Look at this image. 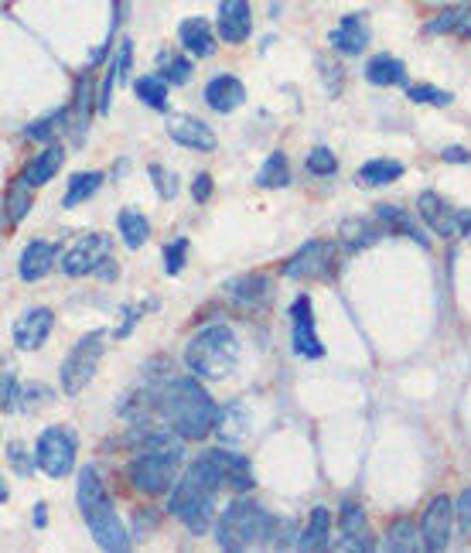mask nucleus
<instances>
[{
  "instance_id": "f257e3e1",
  "label": "nucleus",
  "mask_w": 471,
  "mask_h": 553,
  "mask_svg": "<svg viewBox=\"0 0 471 553\" xmlns=\"http://www.w3.org/2000/svg\"><path fill=\"white\" fill-rule=\"evenodd\" d=\"M161 420L185 441H202L216 427V403L198 376H168L157 383Z\"/></svg>"
},
{
  "instance_id": "f03ea898",
  "label": "nucleus",
  "mask_w": 471,
  "mask_h": 553,
  "mask_svg": "<svg viewBox=\"0 0 471 553\" xmlns=\"http://www.w3.org/2000/svg\"><path fill=\"white\" fill-rule=\"evenodd\" d=\"M76 502H79V513H82V523L89 526L93 533L96 547L99 550H110V553H120L130 547V533L123 526V519L113 506L110 492H106L103 478L93 465L79 468V482H76Z\"/></svg>"
},
{
  "instance_id": "7ed1b4c3",
  "label": "nucleus",
  "mask_w": 471,
  "mask_h": 553,
  "mask_svg": "<svg viewBox=\"0 0 471 553\" xmlns=\"http://www.w3.org/2000/svg\"><path fill=\"white\" fill-rule=\"evenodd\" d=\"M188 373L202 383H219L239 366V338L229 325H209L195 332L185 345Z\"/></svg>"
},
{
  "instance_id": "20e7f679",
  "label": "nucleus",
  "mask_w": 471,
  "mask_h": 553,
  "mask_svg": "<svg viewBox=\"0 0 471 553\" xmlns=\"http://www.w3.org/2000/svg\"><path fill=\"white\" fill-rule=\"evenodd\" d=\"M277 523L253 499H236L229 502L226 509L216 519V543L222 550H250V547H263V543H274Z\"/></svg>"
},
{
  "instance_id": "39448f33",
  "label": "nucleus",
  "mask_w": 471,
  "mask_h": 553,
  "mask_svg": "<svg viewBox=\"0 0 471 553\" xmlns=\"http://www.w3.org/2000/svg\"><path fill=\"white\" fill-rule=\"evenodd\" d=\"M216 495H219L216 489H209L192 472H185L168 492V513L181 519L192 536H202L216 523Z\"/></svg>"
},
{
  "instance_id": "423d86ee",
  "label": "nucleus",
  "mask_w": 471,
  "mask_h": 553,
  "mask_svg": "<svg viewBox=\"0 0 471 553\" xmlns=\"http://www.w3.org/2000/svg\"><path fill=\"white\" fill-rule=\"evenodd\" d=\"M103 342H106V332H103V328H96V332L82 335L79 342L72 345V352L65 356L62 373H59L65 396H79L89 386V379L96 376L99 359H103V352H106Z\"/></svg>"
},
{
  "instance_id": "0eeeda50",
  "label": "nucleus",
  "mask_w": 471,
  "mask_h": 553,
  "mask_svg": "<svg viewBox=\"0 0 471 553\" xmlns=\"http://www.w3.org/2000/svg\"><path fill=\"white\" fill-rule=\"evenodd\" d=\"M35 458L38 468L48 478H65L76 472V458H79V437L72 427L65 424H52L45 427L35 444Z\"/></svg>"
},
{
  "instance_id": "6e6552de",
  "label": "nucleus",
  "mask_w": 471,
  "mask_h": 553,
  "mask_svg": "<svg viewBox=\"0 0 471 553\" xmlns=\"http://www.w3.org/2000/svg\"><path fill=\"white\" fill-rule=\"evenodd\" d=\"M335 270V246L325 243V239H311L301 250L294 253L291 260L284 263V277L287 280H325L332 277Z\"/></svg>"
},
{
  "instance_id": "1a4fd4ad",
  "label": "nucleus",
  "mask_w": 471,
  "mask_h": 553,
  "mask_svg": "<svg viewBox=\"0 0 471 553\" xmlns=\"http://www.w3.org/2000/svg\"><path fill=\"white\" fill-rule=\"evenodd\" d=\"M454 499L451 495H434L427 502L424 516H420V533H424V550L441 553L451 547V530H454Z\"/></svg>"
},
{
  "instance_id": "9d476101",
  "label": "nucleus",
  "mask_w": 471,
  "mask_h": 553,
  "mask_svg": "<svg viewBox=\"0 0 471 553\" xmlns=\"http://www.w3.org/2000/svg\"><path fill=\"white\" fill-rule=\"evenodd\" d=\"M103 257H110V236L89 233V236H79L76 243L62 253L59 267L65 270V277H86V274H96Z\"/></svg>"
},
{
  "instance_id": "9b49d317",
  "label": "nucleus",
  "mask_w": 471,
  "mask_h": 553,
  "mask_svg": "<svg viewBox=\"0 0 471 553\" xmlns=\"http://www.w3.org/2000/svg\"><path fill=\"white\" fill-rule=\"evenodd\" d=\"M291 345L301 359H321L325 356V345H321L318 332H314V308L311 297L301 294L291 304Z\"/></svg>"
},
{
  "instance_id": "f8f14e48",
  "label": "nucleus",
  "mask_w": 471,
  "mask_h": 553,
  "mask_svg": "<svg viewBox=\"0 0 471 553\" xmlns=\"http://www.w3.org/2000/svg\"><path fill=\"white\" fill-rule=\"evenodd\" d=\"M338 547L342 550H376V540H373V530H369V519H366V509L359 502H342L338 506Z\"/></svg>"
},
{
  "instance_id": "ddd939ff",
  "label": "nucleus",
  "mask_w": 471,
  "mask_h": 553,
  "mask_svg": "<svg viewBox=\"0 0 471 553\" xmlns=\"http://www.w3.org/2000/svg\"><path fill=\"white\" fill-rule=\"evenodd\" d=\"M55 328V315L52 308H24L18 318H14V328H11V338L21 352H35L41 345L48 342Z\"/></svg>"
},
{
  "instance_id": "4468645a",
  "label": "nucleus",
  "mask_w": 471,
  "mask_h": 553,
  "mask_svg": "<svg viewBox=\"0 0 471 553\" xmlns=\"http://www.w3.org/2000/svg\"><path fill=\"white\" fill-rule=\"evenodd\" d=\"M417 216L427 222V229H431L434 236H444V239H458L461 236L458 212H454L437 192L417 195Z\"/></svg>"
},
{
  "instance_id": "2eb2a0df",
  "label": "nucleus",
  "mask_w": 471,
  "mask_h": 553,
  "mask_svg": "<svg viewBox=\"0 0 471 553\" xmlns=\"http://www.w3.org/2000/svg\"><path fill=\"white\" fill-rule=\"evenodd\" d=\"M219 38L226 45H243L253 35V11L250 0H219V18H216Z\"/></svg>"
},
{
  "instance_id": "dca6fc26",
  "label": "nucleus",
  "mask_w": 471,
  "mask_h": 553,
  "mask_svg": "<svg viewBox=\"0 0 471 553\" xmlns=\"http://www.w3.org/2000/svg\"><path fill=\"white\" fill-rule=\"evenodd\" d=\"M59 257H62V246L59 243H48V239H31V243L21 250V257H18L21 280L38 284L41 277L52 274V267L59 263Z\"/></svg>"
},
{
  "instance_id": "f3484780",
  "label": "nucleus",
  "mask_w": 471,
  "mask_h": 553,
  "mask_svg": "<svg viewBox=\"0 0 471 553\" xmlns=\"http://www.w3.org/2000/svg\"><path fill=\"white\" fill-rule=\"evenodd\" d=\"M168 137L175 144L188 147V151H216V134H212L209 123H202L198 117H188V113H175L168 120Z\"/></svg>"
},
{
  "instance_id": "a211bd4d",
  "label": "nucleus",
  "mask_w": 471,
  "mask_h": 553,
  "mask_svg": "<svg viewBox=\"0 0 471 553\" xmlns=\"http://www.w3.org/2000/svg\"><path fill=\"white\" fill-rule=\"evenodd\" d=\"M270 280L267 277H260V274H246V277H236V280H229L226 284V297L236 304V308H243V311H263L270 304Z\"/></svg>"
},
{
  "instance_id": "6ab92c4d",
  "label": "nucleus",
  "mask_w": 471,
  "mask_h": 553,
  "mask_svg": "<svg viewBox=\"0 0 471 553\" xmlns=\"http://www.w3.org/2000/svg\"><path fill=\"white\" fill-rule=\"evenodd\" d=\"M328 45L335 48L338 55H362L369 45V24L362 21V14H345L342 21L332 28V35H328Z\"/></svg>"
},
{
  "instance_id": "aec40b11",
  "label": "nucleus",
  "mask_w": 471,
  "mask_h": 553,
  "mask_svg": "<svg viewBox=\"0 0 471 553\" xmlns=\"http://www.w3.org/2000/svg\"><path fill=\"white\" fill-rule=\"evenodd\" d=\"M246 103V86L236 76H216L205 86V106L216 113H236Z\"/></svg>"
},
{
  "instance_id": "412c9836",
  "label": "nucleus",
  "mask_w": 471,
  "mask_h": 553,
  "mask_svg": "<svg viewBox=\"0 0 471 553\" xmlns=\"http://www.w3.org/2000/svg\"><path fill=\"white\" fill-rule=\"evenodd\" d=\"M62 161H65V147H62V144H48L45 151H38L35 158L24 164V171H21L18 178H21L28 188H41V185H48V181L59 175Z\"/></svg>"
},
{
  "instance_id": "4be33fe9",
  "label": "nucleus",
  "mask_w": 471,
  "mask_h": 553,
  "mask_svg": "<svg viewBox=\"0 0 471 553\" xmlns=\"http://www.w3.org/2000/svg\"><path fill=\"white\" fill-rule=\"evenodd\" d=\"M212 434L219 437L222 444H243L246 437H250V414H246V407L239 400H229L226 407L216 414V427H212Z\"/></svg>"
},
{
  "instance_id": "5701e85b",
  "label": "nucleus",
  "mask_w": 471,
  "mask_h": 553,
  "mask_svg": "<svg viewBox=\"0 0 471 553\" xmlns=\"http://www.w3.org/2000/svg\"><path fill=\"white\" fill-rule=\"evenodd\" d=\"M130 62H134V41H130V38H123V41H120V52L113 55L110 69H106V76H103V86H99V96H96V110L103 113V117H106V113H110L113 89H117V82L127 79Z\"/></svg>"
},
{
  "instance_id": "b1692460",
  "label": "nucleus",
  "mask_w": 471,
  "mask_h": 553,
  "mask_svg": "<svg viewBox=\"0 0 471 553\" xmlns=\"http://www.w3.org/2000/svg\"><path fill=\"white\" fill-rule=\"evenodd\" d=\"M178 41L185 45V52L192 59H212L216 55V35H212V24L205 18H185L178 24Z\"/></svg>"
},
{
  "instance_id": "393cba45",
  "label": "nucleus",
  "mask_w": 471,
  "mask_h": 553,
  "mask_svg": "<svg viewBox=\"0 0 471 553\" xmlns=\"http://www.w3.org/2000/svg\"><path fill=\"white\" fill-rule=\"evenodd\" d=\"M376 222L379 226L386 229V233H400V236H407V239H413V243H420L427 250L431 246V239L424 236V229L413 222V216L407 209H400V205H376Z\"/></svg>"
},
{
  "instance_id": "a878e982",
  "label": "nucleus",
  "mask_w": 471,
  "mask_h": 553,
  "mask_svg": "<svg viewBox=\"0 0 471 553\" xmlns=\"http://www.w3.org/2000/svg\"><path fill=\"white\" fill-rule=\"evenodd\" d=\"M301 550H328L332 547V509L328 506H314L308 523L301 530V540H297Z\"/></svg>"
},
{
  "instance_id": "bb28decb",
  "label": "nucleus",
  "mask_w": 471,
  "mask_h": 553,
  "mask_svg": "<svg viewBox=\"0 0 471 553\" xmlns=\"http://www.w3.org/2000/svg\"><path fill=\"white\" fill-rule=\"evenodd\" d=\"M366 82H373V86H407V65L390 52L373 55L366 62Z\"/></svg>"
},
{
  "instance_id": "cd10ccee",
  "label": "nucleus",
  "mask_w": 471,
  "mask_h": 553,
  "mask_svg": "<svg viewBox=\"0 0 471 553\" xmlns=\"http://www.w3.org/2000/svg\"><path fill=\"white\" fill-rule=\"evenodd\" d=\"M396 178H403V164L393 158H373L355 171V185L359 188H386Z\"/></svg>"
},
{
  "instance_id": "c85d7f7f",
  "label": "nucleus",
  "mask_w": 471,
  "mask_h": 553,
  "mask_svg": "<svg viewBox=\"0 0 471 553\" xmlns=\"http://www.w3.org/2000/svg\"><path fill=\"white\" fill-rule=\"evenodd\" d=\"M89 117H93V86H89V72L76 79V99H72V140L82 144L89 130Z\"/></svg>"
},
{
  "instance_id": "c756f323",
  "label": "nucleus",
  "mask_w": 471,
  "mask_h": 553,
  "mask_svg": "<svg viewBox=\"0 0 471 553\" xmlns=\"http://www.w3.org/2000/svg\"><path fill=\"white\" fill-rule=\"evenodd\" d=\"M383 547L393 553H417L424 547V533H420V526L413 523V519H393V523L386 526Z\"/></svg>"
},
{
  "instance_id": "7c9ffc66",
  "label": "nucleus",
  "mask_w": 471,
  "mask_h": 553,
  "mask_svg": "<svg viewBox=\"0 0 471 553\" xmlns=\"http://www.w3.org/2000/svg\"><path fill=\"white\" fill-rule=\"evenodd\" d=\"M99 185H103V171H76L69 181H65V195H62V209H76V205L89 202Z\"/></svg>"
},
{
  "instance_id": "2f4dec72",
  "label": "nucleus",
  "mask_w": 471,
  "mask_h": 553,
  "mask_svg": "<svg viewBox=\"0 0 471 553\" xmlns=\"http://www.w3.org/2000/svg\"><path fill=\"white\" fill-rule=\"evenodd\" d=\"M117 229H120V239L127 250H140V246L151 239V222H147L144 212H137V209H120Z\"/></svg>"
},
{
  "instance_id": "473e14b6",
  "label": "nucleus",
  "mask_w": 471,
  "mask_h": 553,
  "mask_svg": "<svg viewBox=\"0 0 471 553\" xmlns=\"http://www.w3.org/2000/svg\"><path fill=\"white\" fill-rule=\"evenodd\" d=\"M342 246L345 250H362V246H373L379 243V236H386V229L379 226V222H366V219H349V222H342Z\"/></svg>"
},
{
  "instance_id": "72a5a7b5",
  "label": "nucleus",
  "mask_w": 471,
  "mask_h": 553,
  "mask_svg": "<svg viewBox=\"0 0 471 553\" xmlns=\"http://www.w3.org/2000/svg\"><path fill=\"white\" fill-rule=\"evenodd\" d=\"M168 86L171 82L164 76H157V72H147V76H140L134 82V93L144 106H151L157 113H168Z\"/></svg>"
},
{
  "instance_id": "f704fd0d",
  "label": "nucleus",
  "mask_w": 471,
  "mask_h": 553,
  "mask_svg": "<svg viewBox=\"0 0 471 553\" xmlns=\"http://www.w3.org/2000/svg\"><path fill=\"white\" fill-rule=\"evenodd\" d=\"M256 185L260 188H287L291 185V164H287L284 151H270L267 161L256 171Z\"/></svg>"
},
{
  "instance_id": "c9c22d12",
  "label": "nucleus",
  "mask_w": 471,
  "mask_h": 553,
  "mask_svg": "<svg viewBox=\"0 0 471 553\" xmlns=\"http://www.w3.org/2000/svg\"><path fill=\"white\" fill-rule=\"evenodd\" d=\"M28 209H31V188L24 185L21 178H14V185L7 188V195H4V226L14 229L24 216H28Z\"/></svg>"
},
{
  "instance_id": "e433bc0d",
  "label": "nucleus",
  "mask_w": 471,
  "mask_h": 553,
  "mask_svg": "<svg viewBox=\"0 0 471 553\" xmlns=\"http://www.w3.org/2000/svg\"><path fill=\"white\" fill-rule=\"evenodd\" d=\"M256 485L253 478V468L250 461H246L243 455H236V451H229V465H226V489L236 492V495H246Z\"/></svg>"
},
{
  "instance_id": "4c0bfd02",
  "label": "nucleus",
  "mask_w": 471,
  "mask_h": 553,
  "mask_svg": "<svg viewBox=\"0 0 471 553\" xmlns=\"http://www.w3.org/2000/svg\"><path fill=\"white\" fill-rule=\"evenodd\" d=\"M465 11H468V7H444L437 18H431L424 24V31H427V35H458L461 21H465Z\"/></svg>"
},
{
  "instance_id": "58836bf2",
  "label": "nucleus",
  "mask_w": 471,
  "mask_h": 553,
  "mask_svg": "<svg viewBox=\"0 0 471 553\" xmlns=\"http://www.w3.org/2000/svg\"><path fill=\"white\" fill-rule=\"evenodd\" d=\"M69 120H72V110H55L52 117L31 123V127L24 130V137H28V140H52L59 130H65V123H69Z\"/></svg>"
},
{
  "instance_id": "ea45409f",
  "label": "nucleus",
  "mask_w": 471,
  "mask_h": 553,
  "mask_svg": "<svg viewBox=\"0 0 471 553\" xmlns=\"http://www.w3.org/2000/svg\"><path fill=\"white\" fill-rule=\"evenodd\" d=\"M164 62V72L161 76L171 82V86H188L192 82V59H185V55H161Z\"/></svg>"
},
{
  "instance_id": "a19ab883",
  "label": "nucleus",
  "mask_w": 471,
  "mask_h": 553,
  "mask_svg": "<svg viewBox=\"0 0 471 553\" xmlns=\"http://www.w3.org/2000/svg\"><path fill=\"white\" fill-rule=\"evenodd\" d=\"M304 168H308V175H318V178H332L338 171V158L328 147H314V151L304 158Z\"/></svg>"
},
{
  "instance_id": "79ce46f5",
  "label": "nucleus",
  "mask_w": 471,
  "mask_h": 553,
  "mask_svg": "<svg viewBox=\"0 0 471 553\" xmlns=\"http://www.w3.org/2000/svg\"><path fill=\"white\" fill-rule=\"evenodd\" d=\"M407 96H410V103H424V106H448L451 99H454V96L448 93V89H437V86H431V82H420V86H410Z\"/></svg>"
},
{
  "instance_id": "37998d69",
  "label": "nucleus",
  "mask_w": 471,
  "mask_h": 553,
  "mask_svg": "<svg viewBox=\"0 0 471 553\" xmlns=\"http://www.w3.org/2000/svg\"><path fill=\"white\" fill-rule=\"evenodd\" d=\"M0 396H4V414L21 410V386H18V369L7 362L4 366V383H0Z\"/></svg>"
},
{
  "instance_id": "c03bdc74",
  "label": "nucleus",
  "mask_w": 471,
  "mask_h": 553,
  "mask_svg": "<svg viewBox=\"0 0 471 553\" xmlns=\"http://www.w3.org/2000/svg\"><path fill=\"white\" fill-rule=\"evenodd\" d=\"M147 175L154 178V188H157V195H161L164 202L178 198V175H175V171H168L164 164H151V168H147Z\"/></svg>"
},
{
  "instance_id": "a18cd8bd",
  "label": "nucleus",
  "mask_w": 471,
  "mask_h": 553,
  "mask_svg": "<svg viewBox=\"0 0 471 553\" xmlns=\"http://www.w3.org/2000/svg\"><path fill=\"white\" fill-rule=\"evenodd\" d=\"M185 257H188V239L178 236L175 243L164 246V274L168 277H178L185 270Z\"/></svg>"
},
{
  "instance_id": "49530a36",
  "label": "nucleus",
  "mask_w": 471,
  "mask_h": 553,
  "mask_svg": "<svg viewBox=\"0 0 471 553\" xmlns=\"http://www.w3.org/2000/svg\"><path fill=\"white\" fill-rule=\"evenodd\" d=\"M4 455H7V465H11L18 475H31V472H35V468H38V458H35V455H28L21 441H11V444H7Z\"/></svg>"
},
{
  "instance_id": "de8ad7c7",
  "label": "nucleus",
  "mask_w": 471,
  "mask_h": 553,
  "mask_svg": "<svg viewBox=\"0 0 471 553\" xmlns=\"http://www.w3.org/2000/svg\"><path fill=\"white\" fill-rule=\"evenodd\" d=\"M454 519H458V530L465 540H471V485L461 489V495L454 499Z\"/></svg>"
},
{
  "instance_id": "09e8293b",
  "label": "nucleus",
  "mask_w": 471,
  "mask_h": 553,
  "mask_svg": "<svg viewBox=\"0 0 471 553\" xmlns=\"http://www.w3.org/2000/svg\"><path fill=\"white\" fill-rule=\"evenodd\" d=\"M45 403H52V390H48V386L31 383L21 390V410H38V407H45Z\"/></svg>"
},
{
  "instance_id": "8fccbe9b",
  "label": "nucleus",
  "mask_w": 471,
  "mask_h": 553,
  "mask_svg": "<svg viewBox=\"0 0 471 553\" xmlns=\"http://www.w3.org/2000/svg\"><path fill=\"white\" fill-rule=\"evenodd\" d=\"M297 540H301V530L287 519V523H277V533H274V543H270V547L287 550V547H297Z\"/></svg>"
},
{
  "instance_id": "3c124183",
  "label": "nucleus",
  "mask_w": 471,
  "mask_h": 553,
  "mask_svg": "<svg viewBox=\"0 0 471 553\" xmlns=\"http://www.w3.org/2000/svg\"><path fill=\"white\" fill-rule=\"evenodd\" d=\"M147 311V304H137V308H123V325H117V338H127L134 332V325L140 321V315Z\"/></svg>"
},
{
  "instance_id": "603ef678",
  "label": "nucleus",
  "mask_w": 471,
  "mask_h": 553,
  "mask_svg": "<svg viewBox=\"0 0 471 553\" xmlns=\"http://www.w3.org/2000/svg\"><path fill=\"white\" fill-rule=\"evenodd\" d=\"M192 198H195L198 205L209 202V198H212V175H195V181H192Z\"/></svg>"
},
{
  "instance_id": "864d4df0",
  "label": "nucleus",
  "mask_w": 471,
  "mask_h": 553,
  "mask_svg": "<svg viewBox=\"0 0 471 553\" xmlns=\"http://www.w3.org/2000/svg\"><path fill=\"white\" fill-rule=\"evenodd\" d=\"M441 158H444V161H451V164H468V161H471V154L465 151V147H444Z\"/></svg>"
},
{
  "instance_id": "5fc2aeb1",
  "label": "nucleus",
  "mask_w": 471,
  "mask_h": 553,
  "mask_svg": "<svg viewBox=\"0 0 471 553\" xmlns=\"http://www.w3.org/2000/svg\"><path fill=\"white\" fill-rule=\"evenodd\" d=\"M157 523H161V516H157V513H144V509H140V513H137V536L144 533V530H157Z\"/></svg>"
},
{
  "instance_id": "6e6d98bb",
  "label": "nucleus",
  "mask_w": 471,
  "mask_h": 553,
  "mask_svg": "<svg viewBox=\"0 0 471 553\" xmlns=\"http://www.w3.org/2000/svg\"><path fill=\"white\" fill-rule=\"evenodd\" d=\"M96 277H103V280H113V277H117V263H113V257H103V260H99Z\"/></svg>"
},
{
  "instance_id": "4d7b16f0",
  "label": "nucleus",
  "mask_w": 471,
  "mask_h": 553,
  "mask_svg": "<svg viewBox=\"0 0 471 553\" xmlns=\"http://www.w3.org/2000/svg\"><path fill=\"white\" fill-rule=\"evenodd\" d=\"M458 222H461V236H471V212H458Z\"/></svg>"
},
{
  "instance_id": "13d9d810",
  "label": "nucleus",
  "mask_w": 471,
  "mask_h": 553,
  "mask_svg": "<svg viewBox=\"0 0 471 553\" xmlns=\"http://www.w3.org/2000/svg\"><path fill=\"white\" fill-rule=\"evenodd\" d=\"M45 502H38V506H35V526H45L48 523V513H45Z\"/></svg>"
},
{
  "instance_id": "bf43d9fd",
  "label": "nucleus",
  "mask_w": 471,
  "mask_h": 553,
  "mask_svg": "<svg viewBox=\"0 0 471 553\" xmlns=\"http://www.w3.org/2000/svg\"><path fill=\"white\" fill-rule=\"evenodd\" d=\"M461 38H471V7L465 11V21H461V31H458Z\"/></svg>"
}]
</instances>
